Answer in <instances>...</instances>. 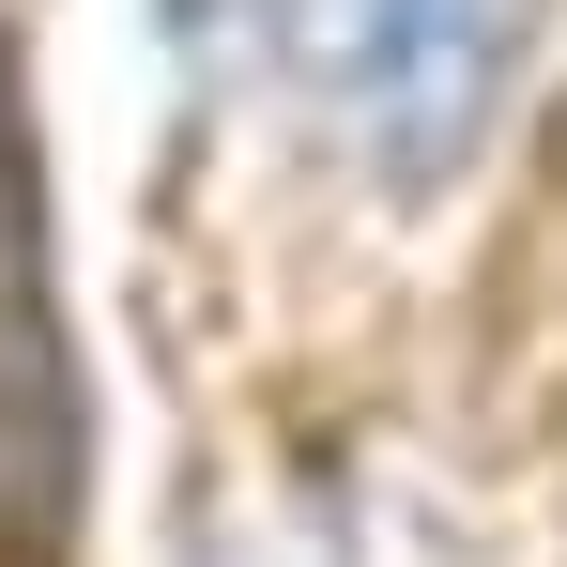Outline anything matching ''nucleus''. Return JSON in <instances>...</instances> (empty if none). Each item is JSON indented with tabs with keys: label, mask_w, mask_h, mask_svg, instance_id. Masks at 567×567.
I'll return each mask as SVG.
<instances>
[{
	"label": "nucleus",
	"mask_w": 567,
	"mask_h": 567,
	"mask_svg": "<svg viewBox=\"0 0 567 567\" xmlns=\"http://www.w3.org/2000/svg\"><path fill=\"white\" fill-rule=\"evenodd\" d=\"M537 0H291V62L353 107V154L383 199H430L475 169L491 107L522 78Z\"/></svg>",
	"instance_id": "nucleus-1"
},
{
	"label": "nucleus",
	"mask_w": 567,
	"mask_h": 567,
	"mask_svg": "<svg viewBox=\"0 0 567 567\" xmlns=\"http://www.w3.org/2000/svg\"><path fill=\"white\" fill-rule=\"evenodd\" d=\"M199 567H338V522H230Z\"/></svg>",
	"instance_id": "nucleus-2"
}]
</instances>
